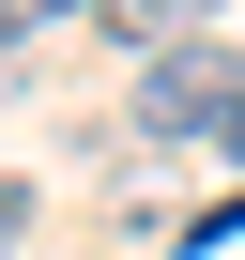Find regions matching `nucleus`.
Wrapping results in <instances>:
<instances>
[{
  "instance_id": "f257e3e1",
  "label": "nucleus",
  "mask_w": 245,
  "mask_h": 260,
  "mask_svg": "<svg viewBox=\"0 0 245 260\" xmlns=\"http://www.w3.org/2000/svg\"><path fill=\"white\" fill-rule=\"evenodd\" d=\"M230 46H154L138 61V138H199V122H230Z\"/></svg>"
},
{
  "instance_id": "f03ea898",
  "label": "nucleus",
  "mask_w": 245,
  "mask_h": 260,
  "mask_svg": "<svg viewBox=\"0 0 245 260\" xmlns=\"http://www.w3.org/2000/svg\"><path fill=\"white\" fill-rule=\"evenodd\" d=\"M92 16H107L122 46L154 61V46H199V16H215V0H92Z\"/></svg>"
},
{
  "instance_id": "7ed1b4c3",
  "label": "nucleus",
  "mask_w": 245,
  "mask_h": 260,
  "mask_svg": "<svg viewBox=\"0 0 245 260\" xmlns=\"http://www.w3.org/2000/svg\"><path fill=\"white\" fill-rule=\"evenodd\" d=\"M31 214H46V199H31V169H0V260L31 245Z\"/></svg>"
},
{
  "instance_id": "20e7f679",
  "label": "nucleus",
  "mask_w": 245,
  "mask_h": 260,
  "mask_svg": "<svg viewBox=\"0 0 245 260\" xmlns=\"http://www.w3.org/2000/svg\"><path fill=\"white\" fill-rule=\"evenodd\" d=\"M215 138H230V153H245V92H230V122H215Z\"/></svg>"
}]
</instances>
